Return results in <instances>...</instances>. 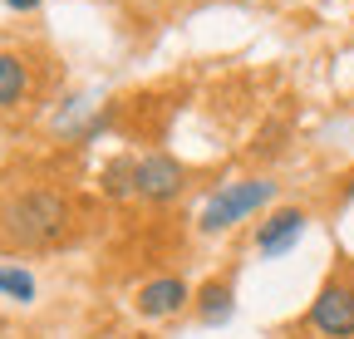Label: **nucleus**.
Masks as SVG:
<instances>
[{"instance_id": "obj_1", "label": "nucleus", "mask_w": 354, "mask_h": 339, "mask_svg": "<svg viewBox=\"0 0 354 339\" xmlns=\"http://www.w3.org/2000/svg\"><path fill=\"white\" fill-rule=\"evenodd\" d=\"M69 217H74V211H69V202L59 192L35 187V192H20L6 206V231L20 246H59L64 231H69Z\"/></svg>"}, {"instance_id": "obj_2", "label": "nucleus", "mask_w": 354, "mask_h": 339, "mask_svg": "<svg viewBox=\"0 0 354 339\" xmlns=\"http://www.w3.org/2000/svg\"><path fill=\"white\" fill-rule=\"evenodd\" d=\"M276 202V182L271 177H241V182H227V187H216L202 206V217H197V231L202 236H221V231H232L241 226L246 217H256V211H266Z\"/></svg>"}, {"instance_id": "obj_3", "label": "nucleus", "mask_w": 354, "mask_h": 339, "mask_svg": "<svg viewBox=\"0 0 354 339\" xmlns=\"http://www.w3.org/2000/svg\"><path fill=\"white\" fill-rule=\"evenodd\" d=\"M305 329L320 339H354V285L349 280H325L320 295L305 310Z\"/></svg>"}, {"instance_id": "obj_4", "label": "nucleus", "mask_w": 354, "mask_h": 339, "mask_svg": "<svg viewBox=\"0 0 354 339\" xmlns=\"http://www.w3.org/2000/svg\"><path fill=\"white\" fill-rule=\"evenodd\" d=\"M183 192H187V167L177 162L172 153H143V157H133V197L162 206V202H177Z\"/></svg>"}, {"instance_id": "obj_5", "label": "nucleus", "mask_w": 354, "mask_h": 339, "mask_svg": "<svg viewBox=\"0 0 354 339\" xmlns=\"http://www.w3.org/2000/svg\"><path fill=\"white\" fill-rule=\"evenodd\" d=\"M305 231H310L305 206H276V211H266V222L256 226V251L266 261H281L305 241Z\"/></svg>"}, {"instance_id": "obj_6", "label": "nucleus", "mask_w": 354, "mask_h": 339, "mask_svg": "<svg viewBox=\"0 0 354 339\" xmlns=\"http://www.w3.org/2000/svg\"><path fill=\"white\" fill-rule=\"evenodd\" d=\"M187 305H192V290H187L183 275H153V280L138 285V295H133V310L143 320H172Z\"/></svg>"}, {"instance_id": "obj_7", "label": "nucleus", "mask_w": 354, "mask_h": 339, "mask_svg": "<svg viewBox=\"0 0 354 339\" xmlns=\"http://www.w3.org/2000/svg\"><path fill=\"white\" fill-rule=\"evenodd\" d=\"M192 310H197V320H202L207 329H221V325L236 315V290H232V280H207V285H197V290H192Z\"/></svg>"}, {"instance_id": "obj_8", "label": "nucleus", "mask_w": 354, "mask_h": 339, "mask_svg": "<svg viewBox=\"0 0 354 339\" xmlns=\"http://www.w3.org/2000/svg\"><path fill=\"white\" fill-rule=\"evenodd\" d=\"M25 94H30V69H25V59L10 55V50H0V108H15Z\"/></svg>"}, {"instance_id": "obj_9", "label": "nucleus", "mask_w": 354, "mask_h": 339, "mask_svg": "<svg viewBox=\"0 0 354 339\" xmlns=\"http://www.w3.org/2000/svg\"><path fill=\"white\" fill-rule=\"evenodd\" d=\"M99 192H104L109 202L133 197V157H109V162H104V173H99Z\"/></svg>"}, {"instance_id": "obj_10", "label": "nucleus", "mask_w": 354, "mask_h": 339, "mask_svg": "<svg viewBox=\"0 0 354 339\" xmlns=\"http://www.w3.org/2000/svg\"><path fill=\"white\" fill-rule=\"evenodd\" d=\"M0 295L15 300V305H30L35 295H39V285H35V275L25 266H0Z\"/></svg>"}, {"instance_id": "obj_11", "label": "nucleus", "mask_w": 354, "mask_h": 339, "mask_svg": "<svg viewBox=\"0 0 354 339\" xmlns=\"http://www.w3.org/2000/svg\"><path fill=\"white\" fill-rule=\"evenodd\" d=\"M6 6H10V10H20V15H30V10H39V6H44V0H6Z\"/></svg>"}, {"instance_id": "obj_12", "label": "nucleus", "mask_w": 354, "mask_h": 339, "mask_svg": "<svg viewBox=\"0 0 354 339\" xmlns=\"http://www.w3.org/2000/svg\"><path fill=\"white\" fill-rule=\"evenodd\" d=\"M349 202H354V177H349V187H344V206H349Z\"/></svg>"}, {"instance_id": "obj_13", "label": "nucleus", "mask_w": 354, "mask_h": 339, "mask_svg": "<svg viewBox=\"0 0 354 339\" xmlns=\"http://www.w3.org/2000/svg\"><path fill=\"white\" fill-rule=\"evenodd\" d=\"M290 339H300V334H290Z\"/></svg>"}]
</instances>
